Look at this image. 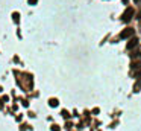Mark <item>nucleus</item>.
Masks as SVG:
<instances>
[{
    "label": "nucleus",
    "mask_w": 141,
    "mask_h": 131,
    "mask_svg": "<svg viewBox=\"0 0 141 131\" xmlns=\"http://www.w3.org/2000/svg\"><path fill=\"white\" fill-rule=\"evenodd\" d=\"M133 46H137V40L133 38V40H131V43L127 44V49H132Z\"/></svg>",
    "instance_id": "3"
},
{
    "label": "nucleus",
    "mask_w": 141,
    "mask_h": 131,
    "mask_svg": "<svg viewBox=\"0 0 141 131\" xmlns=\"http://www.w3.org/2000/svg\"><path fill=\"white\" fill-rule=\"evenodd\" d=\"M132 15H133V9L127 8L126 11H124V14L121 15V20H123V21H129V20L132 18Z\"/></svg>",
    "instance_id": "1"
},
{
    "label": "nucleus",
    "mask_w": 141,
    "mask_h": 131,
    "mask_svg": "<svg viewBox=\"0 0 141 131\" xmlns=\"http://www.w3.org/2000/svg\"><path fill=\"white\" fill-rule=\"evenodd\" d=\"M132 34H133V29H131V27H127V29H124L123 32L120 34V38H127V37H131Z\"/></svg>",
    "instance_id": "2"
},
{
    "label": "nucleus",
    "mask_w": 141,
    "mask_h": 131,
    "mask_svg": "<svg viewBox=\"0 0 141 131\" xmlns=\"http://www.w3.org/2000/svg\"><path fill=\"white\" fill-rule=\"evenodd\" d=\"M50 105H52V107H56V101H55V99H52V101H50Z\"/></svg>",
    "instance_id": "4"
},
{
    "label": "nucleus",
    "mask_w": 141,
    "mask_h": 131,
    "mask_svg": "<svg viewBox=\"0 0 141 131\" xmlns=\"http://www.w3.org/2000/svg\"><path fill=\"white\" fill-rule=\"evenodd\" d=\"M35 2H36V0H29V3H30V5H34Z\"/></svg>",
    "instance_id": "5"
}]
</instances>
